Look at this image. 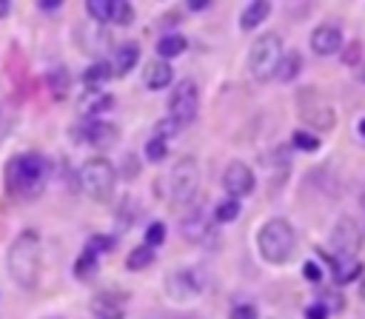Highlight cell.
Wrapping results in <instances>:
<instances>
[{"instance_id":"1","label":"cell","mask_w":365,"mask_h":319,"mask_svg":"<svg viewBox=\"0 0 365 319\" xmlns=\"http://www.w3.org/2000/svg\"><path fill=\"white\" fill-rule=\"evenodd\" d=\"M46 174L48 162L37 151L17 154L6 162V191L17 199H34L46 188Z\"/></svg>"},{"instance_id":"2","label":"cell","mask_w":365,"mask_h":319,"mask_svg":"<svg viewBox=\"0 0 365 319\" xmlns=\"http://www.w3.org/2000/svg\"><path fill=\"white\" fill-rule=\"evenodd\" d=\"M40 262H43V245L40 236L34 231H23L14 236V242L9 245V276L20 285V288H34L40 282Z\"/></svg>"},{"instance_id":"3","label":"cell","mask_w":365,"mask_h":319,"mask_svg":"<svg viewBox=\"0 0 365 319\" xmlns=\"http://www.w3.org/2000/svg\"><path fill=\"white\" fill-rule=\"evenodd\" d=\"M294 248H297V234H294V225L285 216H271L257 234V251L271 265L288 262Z\"/></svg>"},{"instance_id":"4","label":"cell","mask_w":365,"mask_h":319,"mask_svg":"<svg viewBox=\"0 0 365 319\" xmlns=\"http://www.w3.org/2000/svg\"><path fill=\"white\" fill-rule=\"evenodd\" d=\"M77 182L83 188L86 197L97 199V202H108L114 197V185H117V171L106 157H91L88 162H83Z\"/></svg>"},{"instance_id":"5","label":"cell","mask_w":365,"mask_h":319,"mask_svg":"<svg viewBox=\"0 0 365 319\" xmlns=\"http://www.w3.org/2000/svg\"><path fill=\"white\" fill-rule=\"evenodd\" d=\"M282 37L277 31H265L259 34L254 43H251V51H248V71L254 80L265 83L277 74V66L282 60Z\"/></svg>"},{"instance_id":"6","label":"cell","mask_w":365,"mask_h":319,"mask_svg":"<svg viewBox=\"0 0 365 319\" xmlns=\"http://www.w3.org/2000/svg\"><path fill=\"white\" fill-rule=\"evenodd\" d=\"M171 202L177 208H185L191 205L197 188H200V168H197V160L194 157H182L174 168H171Z\"/></svg>"},{"instance_id":"7","label":"cell","mask_w":365,"mask_h":319,"mask_svg":"<svg viewBox=\"0 0 365 319\" xmlns=\"http://www.w3.org/2000/svg\"><path fill=\"white\" fill-rule=\"evenodd\" d=\"M168 117H174L180 125H188L200 111V88L194 80H180L177 88L168 97Z\"/></svg>"},{"instance_id":"8","label":"cell","mask_w":365,"mask_h":319,"mask_svg":"<svg viewBox=\"0 0 365 319\" xmlns=\"http://www.w3.org/2000/svg\"><path fill=\"white\" fill-rule=\"evenodd\" d=\"M331 245H334V251H336L339 259H354L356 251H359V245H362L359 225L351 216H339L336 225H334V231H331Z\"/></svg>"},{"instance_id":"9","label":"cell","mask_w":365,"mask_h":319,"mask_svg":"<svg viewBox=\"0 0 365 319\" xmlns=\"http://www.w3.org/2000/svg\"><path fill=\"white\" fill-rule=\"evenodd\" d=\"M165 291L177 302H188L202 291V276L194 268H177L165 276Z\"/></svg>"},{"instance_id":"10","label":"cell","mask_w":365,"mask_h":319,"mask_svg":"<svg viewBox=\"0 0 365 319\" xmlns=\"http://www.w3.org/2000/svg\"><path fill=\"white\" fill-rule=\"evenodd\" d=\"M254 185H257L254 171H251L245 162L234 160V162H228V165H225V171H222V188L228 191V197L240 199V197L251 194V191H254Z\"/></svg>"},{"instance_id":"11","label":"cell","mask_w":365,"mask_h":319,"mask_svg":"<svg viewBox=\"0 0 365 319\" xmlns=\"http://www.w3.org/2000/svg\"><path fill=\"white\" fill-rule=\"evenodd\" d=\"M311 103L308 105H302V120L311 125V128H317V131H328V128H334V122H336V114H334V108L317 94V91H308L305 94Z\"/></svg>"},{"instance_id":"12","label":"cell","mask_w":365,"mask_h":319,"mask_svg":"<svg viewBox=\"0 0 365 319\" xmlns=\"http://www.w3.org/2000/svg\"><path fill=\"white\" fill-rule=\"evenodd\" d=\"M342 28L336 23H322L311 31V51L319 57H331L336 51H342Z\"/></svg>"},{"instance_id":"13","label":"cell","mask_w":365,"mask_h":319,"mask_svg":"<svg viewBox=\"0 0 365 319\" xmlns=\"http://www.w3.org/2000/svg\"><path fill=\"white\" fill-rule=\"evenodd\" d=\"M137 60H140V43H134V40H125V43H120L117 48H114V54H111V74L114 77H125L134 66H137Z\"/></svg>"},{"instance_id":"14","label":"cell","mask_w":365,"mask_h":319,"mask_svg":"<svg viewBox=\"0 0 365 319\" xmlns=\"http://www.w3.org/2000/svg\"><path fill=\"white\" fill-rule=\"evenodd\" d=\"M83 140L91 145V148H111L114 142H117V125H111V122H106V120H91V122H86V128H83Z\"/></svg>"},{"instance_id":"15","label":"cell","mask_w":365,"mask_h":319,"mask_svg":"<svg viewBox=\"0 0 365 319\" xmlns=\"http://www.w3.org/2000/svg\"><path fill=\"white\" fill-rule=\"evenodd\" d=\"M208 231H211L208 216H205V211H200V208L188 211V214L182 216V222H180V234H182V239H188V242H205Z\"/></svg>"},{"instance_id":"16","label":"cell","mask_w":365,"mask_h":319,"mask_svg":"<svg viewBox=\"0 0 365 319\" xmlns=\"http://www.w3.org/2000/svg\"><path fill=\"white\" fill-rule=\"evenodd\" d=\"M171 80H174V71H171V66L165 63V60H151L148 66H145V74H143V83H145V88L148 91H160V88H168L171 85Z\"/></svg>"},{"instance_id":"17","label":"cell","mask_w":365,"mask_h":319,"mask_svg":"<svg viewBox=\"0 0 365 319\" xmlns=\"http://www.w3.org/2000/svg\"><path fill=\"white\" fill-rule=\"evenodd\" d=\"M331 276H334L336 285H348V282L362 276V262L359 259H339V256H334L331 259Z\"/></svg>"},{"instance_id":"18","label":"cell","mask_w":365,"mask_h":319,"mask_svg":"<svg viewBox=\"0 0 365 319\" xmlns=\"http://www.w3.org/2000/svg\"><path fill=\"white\" fill-rule=\"evenodd\" d=\"M46 85L51 91L54 100H66L68 97V88H71V74L66 66H51L48 74H46Z\"/></svg>"},{"instance_id":"19","label":"cell","mask_w":365,"mask_h":319,"mask_svg":"<svg viewBox=\"0 0 365 319\" xmlns=\"http://www.w3.org/2000/svg\"><path fill=\"white\" fill-rule=\"evenodd\" d=\"M91 310L97 319H123V302H114V293L103 291L91 299Z\"/></svg>"},{"instance_id":"20","label":"cell","mask_w":365,"mask_h":319,"mask_svg":"<svg viewBox=\"0 0 365 319\" xmlns=\"http://www.w3.org/2000/svg\"><path fill=\"white\" fill-rule=\"evenodd\" d=\"M268 11H271V3H268V0H254V3H248L245 11L240 14V28H242V31L257 28V26L268 17Z\"/></svg>"},{"instance_id":"21","label":"cell","mask_w":365,"mask_h":319,"mask_svg":"<svg viewBox=\"0 0 365 319\" xmlns=\"http://www.w3.org/2000/svg\"><path fill=\"white\" fill-rule=\"evenodd\" d=\"M111 63L108 60H94L86 71H83V83L88 85V91H97V85H103L106 80H111Z\"/></svg>"},{"instance_id":"22","label":"cell","mask_w":365,"mask_h":319,"mask_svg":"<svg viewBox=\"0 0 365 319\" xmlns=\"http://www.w3.org/2000/svg\"><path fill=\"white\" fill-rule=\"evenodd\" d=\"M188 48V43H185V37L182 34H163L160 40H157V57L160 60H171V57H177V54H182Z\"/></svg>"},{"instance_id":"23","label":"cell","mask_w":365,"mask_h":319,"mask_svg":"<svg viewBox=\"0 0 365 319\" xmlns=\"http://www.w3.org/2000/svg\"><path fill=\"white\" fill-rule=\"evenodd\" d=\"M302 71V54L299 51H285L282 54V60H279V66H277V80H282V83H291L297 74Z\"/></svg>"},{"instance_id":"24","label":"cell","mask_w":365,"mask_h":319,"mask_svg":"<svg viewBox=\"0 0 365 319\" xmlns=\"http://www.w3.org/2000/svg\"><path fill=\"white\" fill-rule=\"evenodd\" d=\"M97 271H100V259H97L91 251H83V253L77 256V262H74V276H77L80 282H88V279L97 276Z\"/></svg>"},{"instance_id":"25","label":"cell","mask_w":365,"mask_h":319,"mask_svg":"<svg viewBox=\"0 0 365 319\" xmlns=\"http://www.w3.org/2000/svg\"><path fill=\"white\" fill-rule=\"evenodd\" d=\"M97 91H100V88H97ZM97 91H91V94L83 97L80 111H86V114H103V111H108V108L114 105V97H111V94H97Z\"/></svg>"},{"instance_id":"26","label":"cell","mask_w":365,"mask_h":319,"mask_svg":"<svg viewBox=\"0 0 365 319\" xmlns=\"http://www.w3.org/2000/svg\"><path fill=\"white\" fill-rule=\"evenodd\" d=\"M86 11L94 23H111V14H114V0H88L86 3Z\"/></svg>"},{"instance_id":"27","label":"cell","mask_w":365,"mask_h":319,"mask_svg":"<svg viewBox=\"0 0 365 319\" xmlns=\"http://www.w3.org/2000/svg\"><path fill=\"white\" fill-rule=\"evenodd\" d=\"M154 262V248H148V245H140V248H134L128 256H125V268L128 271H143V268H148Z\"/></svg>"},{"instance_id":"28","label":"cell","mask_w":365,"mask_h":319,"mask_svg":"<svg viewBox=\"0 0 365 319\" xmlns=\"http://www.w3.org/2000/svg\"><path fill=\"white\" fill-rule=\"evenodd\" d=\"M240 216V199H234V197H225L222 202H217V208H214V219L217 222H234Z\"/></svg>"},{"instance_id":"29","label":"cell","mask_w":365,"mask_h":319,"mask_svg":"<svg viewBox=\"0 0 365 319\" xmlns=\"http://www.w3.org/2000/svg\"><path fill=\"white\" fill-rule=\"evenodd\" d=\"M180 128H182V125H180L174 117H163V120H157V122H154V137H157V140H163V142H168L171 137H177V134H180Z\"/></svg>"},{"instance_id":"30","label":"cell","mask_w":365,"mask_h":319,"mask_svg":"<svg viewBox=\"0 0 365 319\" xmlns=\"http://www.w3.org/2000/svg\"><path fill=\"white\" fill-rule=\"evenodd\" d=\"M111 248H114V236H108V234H91L88 242H86V251H91L94 256L108 253Z\"/></svg>"},{"instance_id":"31","label":"cell","mask_w":365,"mask_h":319,"mask_svg":"<svg viewBox=\"0 0 365 319\" xmlns=\"http://www.w3.org/2000/svg\"><path fill=\"white\" fill-rule=\"evenodd\" d=\"M134 20V6L128 0H114V14H111V23L117 26H131Z\"/></svg>"},{"instance_id":"32","label":"cell","mask_w":365,"mask_h":319,"mask_svg":"<svg viewBox=\"0 0 365 319\" xmlns=\"http://www.w3.org/2000/svg\"><path fill=\"white\" fill-rule=\"evenodd\" d=\"M291 142H294V148H299V151H317V148H319V137L311 134V131H305V128L294 131Z\"/></svg>"},{"instance_id":"33","label":"cell","mask_w":365,"mask_h":319,"mask_svg":"<svg viewBox=\"0 0 365 319\" xmlns=\"http://www.w3.org/2000/svg\"><path fill=\"white\" fill-rule=\"evenodd\" d=\"M145 160L148 162H163L165 157H168V142H163V140H157V137H151L148 142H145Z\"/></svg>"},{"instance_id":"34","label":"cell","mask_w":365,"mask_h":319,"mask_svg":"<svg viewBox=\"0 0 365 319\" xmlns=\"http://www.w3.org/2000/svg\"><path fill=\"white\" fill-rule=\"evenodd\" d=\"M163 242H165V225L163 222H151L145 228V245L148 248H160Z\"/></svg>"},{"instance_id":"35","label":"cell","mask_w":365,"mask_h":319,"mask_svg":"<svg viewBox=\"0 0 365 319\" xmlns=\"http://www.w3.org/2000/svg\"><path fill=\"white\" fill-rule=\"evenodd\" d=\"M342 63L345 66H354V68H359L362 66V43H348L345 46V51H342Z\"/></svg>"},{"instance_id":"36","label":"cell","mask_w":365,"mask_h":319,"mask_svg":"<svg viewBox=\"0 0 365 319\" xmlns=\"http://www.w3.org/2000/svg\"><path fill=\"white\" fill-rule=\"evenodd\" d=\"M319 305H325L328 308V313H336V310H342V296L336 293V291H322L319 293Z\"/></svg>"},{"instance_id":"37","label":"cell","mask_w":365,"mask_h":319,"mask_svg":"<svg viewBox=\"0 0 365 319\" xmlns=\"http://www.w3.org/2000/svg\"><path fill=\"white\" fill-rule=\"evenodd\" d=\"M302 276H305L308 282H319V279H322V268L308 259V262H302Z\"/></svg>"},{"instance_id":"38","label":"cell","mask_w":365,"mask_h":319,"mask_svg":"<svg viewBox=\"0 0 365 319\" xmlns=\"http://www.w3.org/2000/svg\"><path fill=\"white\" fill-rule=\"evenodd\" d=\"M231 319H257V308L254 305H234Z\"/></svg>"},{"instance_id":"39","label":"cell","mask_w":365,"mask_h":319,"mask_svg":"<svg viewBox=\"0 0 365 319\" xmlns=\"http://www.w3.org/2000/svg\"><path fill=\"white\" fill-rule=\"evenodd\" d=\"M305 319H328L331 313H328V308L325 305H319V302H314V305H308L305 308V313H302Z\"/></svg>"},{"instance_id":"40","label":"cell","mask_w":365,"mask_h":319,"mask_svg":"<svg viewBox=\"0 0 365 319\" xmlns=\"http://www.w3.org/2000/svg\"><path fill=\"white\" fill-rule=\"evenodd\" d=\"M37 9H40V11H57V9H60V0H40Z\"/></svg>"},{"instance_id":"41","label":"cell","mask_w":365,"mask_h":319,"mask_svg":"<svg viewBox=\"0 0 365 319\" xmlns=\"http://www.w3.org/2000/svg\"><path fill=\"white\" fill-rule=\"evenodd\" d=\"M208 6H211V3H188L191 11H202V9H208Z\"/></svg>"},{"instance_id":"42","label":"cell","mask_w":365,"mask_h":319,"mask_svg":"<svg viewBox=\"0 0 365 319\" xmlns=\"http://www.w3.org/2000/svg\"><path fill=\"white\" fill-rule=\"evenodd\" d=\"M9 9H11V6H9V0H0V17H6V14H9Z\"/></svg>"},{"instance_id":"43","label":"cell","mask_w":365,"mask_h":319,"mask_svg":"<svg viewBox=\"0 0 365 319\" xmlns=\"http://www.w3.org/2000/svg\"><path fill=\"white\" fill-rule=\"evenodd\" d=\"M359 134H362V137H365V117H362V120H359Z\"/></svg>"},{"instance_id":"44","label":"cell","mask_w":365,"mask_h":319,"mask_svg":"<svg viewBox=\"0 0 365 319\" xmlns=\"http://www.w3.org/2000/svg\"><path fill=\"white\" fill-rule=\"evenodd\" d=\"M359 296H362V302H365V282H362V288H359Z\"/></svg>"},{"instance_id":"45","label":"cell","mask_w":365,"mask_h":319,"mask_svg":"<svg viewBox=\"0 0 365 319\" xmlns=\"http://www.w3.org/2000/svg\"><path fill=\"white\" fill-rule=\"evenodd\" d=\"M168 319H194V316H168Z\"/></svg>"},{"instance_id":"46","label":"cell","mask_w":365,"mask_h":319,"mask_svg":"<svg viewBox=\"0 0 365 319\" xmlns=\"http://www.w3.org/2000/svg\"><path fill=\"white\" fill-rule=\"evenodd\" d=\"M362 208H365V194H362Z\"/></svg>"}]
</instances>
